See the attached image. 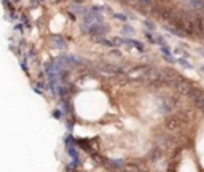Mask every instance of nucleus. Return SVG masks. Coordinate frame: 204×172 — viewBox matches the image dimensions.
Returning a JSON list of instances; mask_svg holds the SVG:
<instances>
[{
  "label": "nucleus",
  "instance_id": "1",
  "mask_svg": "<svg viewBox=\"0 0 204 172\" xmlns=\"http://www.w3.org/2000/svg\"><path fill=\"white\" fill-rule=\"evenodd\" d=\"M185 121H187V118H184L182 115H176V116H171V118H168L166 120V123H164V126H166V129L171 132H176L179 131V129L184 128Z\"/></svg>",
  "mask_w": 204,
  "mask_h": 172
},
{
  "label": "nucleus",
  "instance_id": "2",
  "mask_svg": "<svg viewBox=\"0 0 204 172\" xmlns=\"http://www.w3.org/2000/svg\"><path fill=\"white\" fill-rule=\"evenodd\" d=\"M172 86H174L180 94H187V96H190L191 91L195 89V86L190 83V80H185V78H180V76H177V80L174 81Z\"/></svg>",
  "mask_w": 204,
  "mask_h": 172
},
{
  "label": "nucleus",
  "instance_id": "3",
  "mask_svg": "<svg viewBox=\"0 0 204 172\" xmlns=\"http://www.w3.org/2000/svg\"><path fill=\"white\" fill-rule=\"evenodd\" d=\"M176 99H172L171 96H163L161 97V102H160V110H161V113H168V112H171L172 108L176 107Z\"/></svg>",
  "mask_w": 204,
  "mask_h": 172
},
{
  "label": "nucleus",
  "instance_id": "4",
  "mask_svg": "<svg viewBox=\"0 0 204 172\" xmlns=\"http://www.w3.org/2000/svg\"><path fill=\"white\" fill-rule=\"evenodd\" d=\"M116 19H121V21H124V19H126V18H124L123 14H116Z\"/></svg>",
  "mask_w": 204,
  "mask_h": 172
},
{
  "label": "nucleus",
  "instance_id": "5",
  "mask_svg": "<svg viewBox=\"0 0 204 172\" xmlns=\"http://www.w3.org/2000/svg\"><path fill=\"white\" fill-rule=\"evenodd\" d=\"M123 172H126V171H123Z\"/></svg>",
  "mask_w": 204,
  "mask_h": 172
}]
</instances>
